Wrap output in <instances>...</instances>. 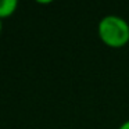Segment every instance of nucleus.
Wrapping results in <instances>:
<instances>
[{
	"label": "nucleus",
	"mask_w": 129,
	"mask_h": 129,
	"mask_svg": "<svg viewBox=\"0 0 129 129\" xmlns=\"http://www.w3.org/2000/svg\"><path fill=\"white\" fill-rule=\"evenodd\" d=\"M99 36L108 47L119 49L129 42V24L118 15H106L99 22Z\"/></svg>",
	"instance_id": "f257e3e1"
},
{
	"label": "nucleus",
	"mask_w": 129,
	"mask_h": 129,
	"mask_svg": "<svg viewBox=\"0 0 129 129\" xmlns=\"http://www.w3.org/2000/svg\"><path fill=\"white\" fill-rule=\"evenodd\" d=\"M18 7L17 0H0V20L7 18L15 13Z\"/></svg>",
	"instance_id": "f03ea898"
},
{
	"label": "nucleus",
	"mask_w": 129,
	"mask_h": 129,
	"mask_svg": "<svg viewBox=\"0 0 129 129\" xmlns=\"http://www.w3.org/2000/svg\"><path fill=\"white\" fill-rule=\"evenodd\" d=\"M118 129H129V119L121 123V125H119V128H118Z\"/></svg>",
	"instance_id": "7ed1b4c3"
},
{
	"label": "nucleus",
	"mask_w": 129,
	"mask_h": 129,
	"mask_svg": "<svg viewBox=\"0 0 129 129\" xmlns=\"http://www.w3.org/2000/svg\"><path fill=\"white\" fill-rule=\"evenodd\" d=\"M2 29H3V22H2V20H0V34H2Z\"/></svg>",
	"instance_id": "20e7f679"
}]
</instances>
